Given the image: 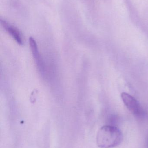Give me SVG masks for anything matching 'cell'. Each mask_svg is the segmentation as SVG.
I'll return each mask as SVG.
<instances>
[{
	"label": "cell",
	"mask_w": 148,
	"mask_h": 148,
	"mask_svg": "<svg viewBox=\"0 0 148 148\" xmlns=\"http://www.w3.org/2000/svg\"><path fill=\"white\" fill-rule=\"evenodd\" d=\"M122 133L114 126L102 127L97 133L96 143L101 148H112L117 147L123 140Z\"/></svg>",
	"instance_id": "1"
},
{
	"label": "cell",
	"mask_w": 148,
	"mask_h": 148,
	"mask_svg": "<svg viewBox=\"0 0 148 148\" xmlns=\"http://www.w3.org/2000/svg\"><path fill=\"white\" fill-rule=\"evenodd\" d=\"M29 44L31 49V52L34 56L35 59L38 62L39 60V53H38V49H37V45L35 40L32 37H30Z\"/></svg>",
	"instance_id": "4"
},
{
	"label": "cell",
	"mask_w": 148,
	"mask_h": 148,
	"mask_svg": "<svg viewBox=\"0 0 148 148\" xmlns=\"http://www.w3.org/2000/svg\"><path fill=\"white\" fill-rule=\"evenodd\" d=\"M121 98L127 108L136 116H141L142 114V110L140 104L132 96L126 93L121 94Z\"/></svg>",
	"instance_id": "2"
},
{
	"label": "cell",
	"mask_w": 148,
	"mask_h": 148,
	"mask_svg": "<svg viewBox=\"0 0 148 148\" xmlns=\"http://www.w3.org/2000/svg\"><path fill=\"white\" fill-rule=\"evenodd\" d=\"M0 21L3 27L5 29L7 32H8L9 34L13 37L15 40L18 44L22 45L23 44L22 38L19 30L16 28L9 24L4 20L1 19Z\"/></svg>",
	"instance_id": "3"
}]
</instances>
